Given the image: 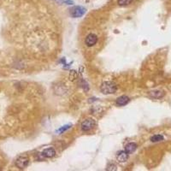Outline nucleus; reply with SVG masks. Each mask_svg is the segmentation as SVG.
<instances>
[{"label": "nucleus", "mask_w": 171, "mask_h": 171, "mask_svg": "<svg viewBox=\"0 0 171 171\" xmlns=\"http://www.w3.org/2000/svg\"><path fill=\"white\" fill-rule=\"evenodd\" d=\"M150 95L152 97V98H162L164 93L161 91H153V92H150Z\"/></svg>", "instance_id": "9d476101"}, {"label": "nucleus", "mask_w": 171, "mask_h": 171, "mask_svg": "<svg viewBox=\"0 0 171 171\" xmlns=\"http://www.w3.org/2000/svg\"><path fill=\"white\" fill-rule=\"evenodd\" d=\"M100 90L104 94H112L117 90V86L112 81H104L100 86Z\"/></svg>", "instance_id": "f257e3e1"}, {"label": "nucleus", "mask_w": 171, "mask_h": 171, "mask_svg": "<svg viewBox=\"0 0 171 171\" xmlns=\"http://www.w3.org/2000/svg\"><path fill=\"white\" fill-rule=\"evenodd\" d=\"M137 149V145L135 143H128V145L125 146V151L130 154V153H133L135 150Z\"/></svg>", "instance_id": "1a4fd4ad"}, {"label": "nucleus", "mask_w": 171, "mask_h": 171, "mask_svg": "<svg viewBox=\"0 0 171 171\" xmlns=\"http://www.w3.org/2000/svg\"><path fill=\"white\" fill-rule=\"evenodd\" d=\"M56 155V151L54 148H47L44 150L42 152V156L44 158H52Z\"/></svg>", "instance_id": "6e6552de"}, {"label": "nucleus", "mask_w": 171, "mask_h": 171, "mask_svg": "<svg viewBox=\"0 0 171 171\" xmlns=\"http://www.w3.org/2000/svg\"><path fill=\"white\" fill-rule=\"evenodd\" d=\"M129 100L130 99H129V98H128V96H125V95L121 96V97H119L116 99V104L119 105V106H124V105H126L128 102H129Z\"/></svg>", "instance_id": "0eeeda50"}, {"label": "nucleus", "mask_w": 171, "mask_h": 171, "mask_svg": "<svg viewBox=\"0 0 171 171\" xmlns=\"http://www.w3.org/2000/svg\"><path fill=\"white\" fill-rule=\"evenodd\" d=\"M85 42L87 46H89V47L93 46L94 44H96L97 42H98V37H97V35H95L93 34H88L86 36Z\"/></svg>", "instance_id": "39448f33"}, {"label": "nucleus", "mask_w": 171, "mask_h": 171, "mask_svg": "<svg viewBox=\"0 0 171 171\" xmlns=\"http://www.w3.org/2000/svg\"><path fill=\"white\" fill-rule=\"evenodd\" d=\"M133 0H118L117 3L120 5V6H126V5H128L132 3Z\"/></svg>", "instance_id": "f8f14e48"}, {"label": "nucleus", "mask_w": 171, "mask_h": 171, "mask_svg": "<svg viewBox=\"0 0 171 171\" xmlns=\"http://www.w3.org/2000/svg\"><path fill=\"white\" fill-rule=\"evenodd\" d=\"M128 158V153H127L125 151H122L118 152L116 156V159L119 163H125Z\"/></svg>", "instance_id": "423d86ee"}, {"label": "nucleus", "mask_w": 171, "mask_h": 171, "mask_svg": "<svg viewBox=\"0 0 171 171\" xmlns=\"http://www.w3.org/2000/svg\"><path fill=\"white\" fill-rule=\"evenodd\" d=\"M86 11V9L82 6H75L69 9V13H70L71 16H73L75 18L81 17L82 15H84Z\"/></svg>", "instance_id": "f03ea898"}, {"label": "nucleus", "mask_w": 171, "mask_h": 171, "mask_svg": "<svg viewBox=\"0 0 171 171\" xmlns=\"http://www.w3.org/2000/svg\"><path fill=\"white\" fill-rule=\"evenodd\" d=\"M29 159L27 155H21L15 160V165L19 169H25L28 164Z\"/></svg>", "instance_id": "7ed1b4c3"}, {"label": "nucleus", "mask_w": 171, "mask_h": 171, "mask_svg": "<svg viewBox=\"0 0 171 171\" xmlns=\"http://www.w3.org/2000/svg\"><path fill=\"white\" fill-rule=\"evenodd\" d=\"M95 124L96 123H95V121L93 119H91V118L86 119L85 121L81 123V129L84 132L89 131L92 128H93V127L95 126Z\"/></svg>", "instance_id": "20e7f679"}, {"label": "nucleus", "mask_w": 171, "mask_h": 171, "mask_svg": "<svg viewBox=\"0 0 171 171\" xmlns=\"http://www.w3.org/2000/svg\"><path fill=\"white\" fill-rule=\"evenodd\" d=\"M69 128H70V125H66V126H63V128H59L57 132H58V133H63L64 131H66L67 129H69Z\"/></svg>", "instance_id": "4468645a"}, {"label": "nucleus", "mask_w": 171, "mask_h": 171, "mask_svg": "<svg viewBox=\"0 0 171 171\" xmlns=\"http://www.w3.org/2000/svg\"><path fill=\"white\" fill-rule=\"evenodd\" d=\"M76 78H77V73L75 70L70 71V73H69V79H70V81H74Z\"/></svg>", "instance_id": "ddd939ff"}, {"label": "nucleus", "mask_w": 171, "mask_h": 171, "mask_svg": "<svg viewBox=\"0 0 171 171\" xmlns=\"http://www.w3.org/2000/svg\"><path fill=\"white\" fill-rule=\"evenodd\" d=\"M164 139V136L160 135V134H157V135H154L151 138V142H159V141H162Z\"/></svg>", "instance_id": "9b49d317"}]
</instances>
